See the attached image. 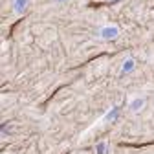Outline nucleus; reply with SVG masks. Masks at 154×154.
Masks as SVG:
<instances>
[{
    "label": "nucleus",
    "mask_w": 154,
    "mask_h": 154,
    "mask_svg": "<svg viewBox=\"0 0 154 154\" xmlns=\"http://www.w3.org/2000/svg\"><path fill=\"white\" fill-rule=\"evenodd\" d=\"M143 105H145V99H143V97H134V99L128 103V108H130L132 112H140V110L143 108Z\"/></svg>",
    "instance_id": "f03ea898"
},
{
    "label": "nucleus",
    "mask_w": 154,
    "mask_h": 154,
    "mask_svg": "<svg viewBox=\"0 0 154 154\" xmlns=\"http://www.w3.org/2000/svg\"><path fill=\"white\" fill-rule=\"evenodd\" d=\"M119 35V28L116 24H108V26H103L99 29V37L105 38V41H112V38H116Z\"/></svg>",
    "instance_id": "f257e3e1"
},
{
    "label": "nucleus",
    "mask_w": 154,
    "mask_h": 154,
    "mask_svg": "<svg viewBox=\"0 0 154 154\" xmlns=\"http://www.w3.org/2000/svg\"><path fill=\"white\" fill-rule=\"evenodd\" d=\"M134 68H136V61H134L132 57H128V59H125L123 64H121V73H130Z\"/></svg>",
    "instance_id": "7ed1b4c3"
},
{
    "label": "nucleus",
    "mask_w": 154,
    "mask_h": 154,
    "mask_svg": "<svg viewBox=\"0 0 154 154\" xmlns=\"http://www.w3.org/2000/svg\"><path fill=\"white\" fill-rule=\"evenodd\" d=\"M28 2H29V0H15V11L17 13H22L28 8Z\"/></svg>",
    "instance_id": "20e7f679"
}]
</instances>
